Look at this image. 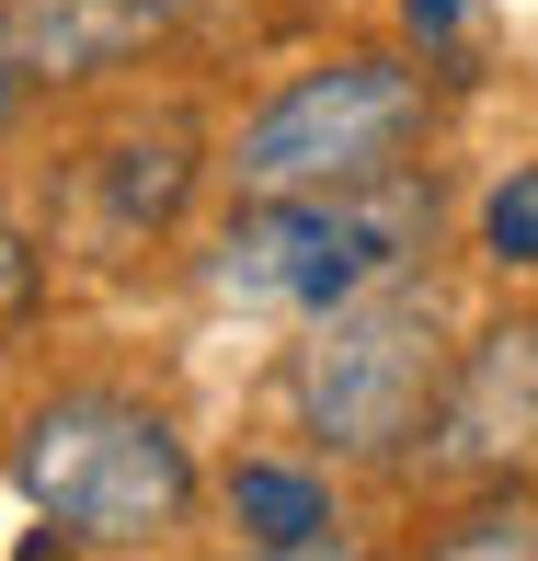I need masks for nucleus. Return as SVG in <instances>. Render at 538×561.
<instances>
[{
  "instance_id": "1",
  "label": "nucleus",
  "mask_w": 538,
  "mask_h": 561,
  "mask_svg": "<svg viewBox=\"0 0 538 561\" xmlns=\"http://www.w3.org/2000/svg\"><path fill=\"white\" fill-rule=\"evenodd\" d=\"M435 241V195L413 184H355V195H252L207 252V287L241 310H344V298L413 275Z\"/></svg>"
},
{
  "instance_id": "2",
  "label": "nucleus",
  "mask_w": 538,
  "mask_h": 561,
  "mask_svg": "<svg viewBox=\"0 0 538 561\" xmlns=\"http://www.w3.org/2000/svg\"><path fill=\"white\" fill-rule=\"evenodd\" d=\"M458 378V344H447V298L424 275H390V287L321 310L310 355H298V413L332 458H401L435 424Z\"/></svg>"
},
{
  "instance_id": "3",
  "label": "nucleus",
  "mask_w": 538,
  "mask_h": 561,
  "mask_svg": "<svg viewBox=\"0 0 538 561\" xmlns=\"http://www.w3.org/2000/svg\"><path fill=\"white\" fill-rule=\"evenodd\" d=\"M23 493L46 504L58 539H92V550H149L184 527L195 504V458L149 401H115V390H69L23 424Z\"/></svg>"
},
{
  "instance_id": "4",
  "label": "nucleus",
  "mask_w": 538,
  "mask_h": 561,
  "mask_svg": "<svg viewBox=\"0 0 538 561\" xmlns=\"http://www.w3.org/2000/svg\"><path fill=\"white\" fill-rule=\"evenodd\" d=\"M413 149H424V81L401 58H332L241 126L229 172H241V195H355V184H401Z\"/></svg>"
},
{
  "instance_id": "5",
  "label": "nucleus",
  "mask_w": 538,
  "mask_h": 561,
  "mask_svg": "<svg viewBox=\"0 0 538 561\" xmlns=\"http://www.w3.org/2000/svg\"><path fill=\"white\" fill-rule=\"evenodd\" d=\"M527 436H538V333H493L447 378V401L424 424V458L435 470H504Z\"/></svg>"
},
{
  "instance_id": "6",
  "label": "nucleus",
  "mask_w": 538,
  "mask_h": 561,
  "mask_svg": "<svg viewBox=\"0 0 538 561\" xmlns=\"http://www.w3.org/2000/svg\"><path fill=\"white\" fill-rule=\"evenodd\" d=\"M12 12V46H23V81H104L138 46L172 35L184 0H0Z\"/></svg>"
},
{
  "instance_id": "7",
  "label": "nucleus",
  "mask_w": 538,
  "mask_h": 561,
  "mask_svg": "<svg viewBox=\"0 0 538 561\" xmlns=\"http://www.w3.org/2000/svg\"><path fill=\"white\" fill-rule=\"evenodd\" d=\"M229 516L252 527V539L264 550H287V539H321L332 527V493L310 470H275V458H241V470H229Z\"/></svg>"
},
{
  "instance_id": "8",
  "label": "nucleus",
  "mask_w": 538,
  "mask_h": 561,
  "mask_svg": "<svg viewBox=\"0 0 538 561\" xmlns=\"http://www.w3.org/2000/svg\"><path fill=\"white\" fill-rule=\"evenodd\" d=\"M424 561H538V504H527V493L470 504L458 527H435V550H424Z\"/></svg>"
},
{
  "instance_id": "9",
  "label": "nucleus",
  "mask_w": 538,
  "mask_h": 561,
  "mask_svg": "<svg viewBox=\"0 0 538 561\" xmlns=\"http://www.w3.org/2000/svg\"><path fill=\"white\" fill-rule=\"evenodd\" d=\"M115 161H126V172H115V229L184 207V126H161V138H126Z\"/></svg>"
},
{
  "instance_id": "10",
  "label": "nucleus",
  "mask_w": 538,
  "mask_h": 561,
  "mask_svg": "<svg viewBox=\"0 0 538 561\" xmlns=\"http://www.w3.org/2000/svg\"><path fill=\"white\" fill-rule=\"evenodd\" d=\"M481 229H493L504 264H538V172H516V184H493V207H481Z\"/></svg>"
},
{
  "instance_id": "11",
  "label": "nucleus",
  "mask_w": 538,
  "mask_h": 561,
  "mask_svg": "<svg viewBox=\"0 0 538 561\" xmlns=\"http://www.w3.org/2000/svg\"><path fill=\"white\" fill-rule=\"evenodd\" d=\"M23 298H35V264H23V229L0 218V344H12V321H23Z\"/></svg>"
},
{
  "instance_id": "12",
  "label": "nucleus",
  "mask_w": 538,
  "mask_h": 561,
  "mask_svg": "<svg viewBox=\"0 0 538 561\" xmlns=\"http://www.w3.org/2000/svg\"><path fill=\"white\" fill-rule=\"evenodd\" d=\"M241 561H355V550H344V539H332V527H321V539H287V550H264V539H252Z\"/></svg>"
},
{
  "instance_id": "13",
  "label": "nucleus",
  "mask_w": 538,
  "mask_h": 561,
  "mask_svg": "<svg viewBox=\"0 0 538 561\" xmlns=\"http://www.w3.org/2000/svg\"><path fill=\"white\" fill-rule=\"evenodd\" d=\"M12 104H23V46H12V12H0V126H12Z\"/></svg>"
},
{
  "instance_id": "14",
  "label": "nucleus",
  "mask_w": 538,
  "mask_h": 561,
  "mask_svg": "<svg viewBox=\"0 0 538 561\" xmlns=\"http://www.w3.org/2000/svg\"><path fill=\"white\" fill-rule=\"evenodd\" d=\"M458 12L470 0H413V35H458Z\"/></svg>"
}]
</instances>
